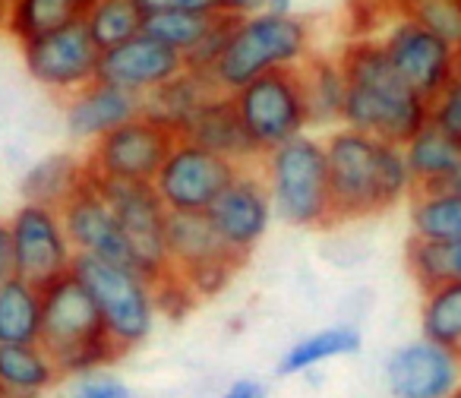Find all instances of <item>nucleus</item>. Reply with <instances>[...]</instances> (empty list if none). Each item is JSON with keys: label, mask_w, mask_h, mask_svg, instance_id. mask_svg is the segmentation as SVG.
<instances>
[{"label": "nucleus", "mask_w": 461, "mask_h": 398, "mask_svg": "<svg viewBox=\"0 0 461 398\" xmlns=\"http://www.w3.org/2000/svg\"><path fill=\"white\" fill-rule=\"evenodd\" d=\"M461 383V354L417 339L385 360V385L392 398H448Z\"/></svg>", "instance_id": "obj_16"}, {"label": "nucleus", "mask_w": 461, "mask_h": 398, "mask_svg": "<svg viewBox=\"0 0 461 398\" xmlns=\"http://www.w3.org/2000/svg\"><path fill=\"white\" fill-rule=\"evenodd\" d=\"M253 149L263 158L269 149L294 140L310 130L307 102H303L301 67L297 70H272L250 79L230 92Z\"/></svg>", "instance_id": "obj_7"}, {"label": "nucleus", "mask_w": 461, "mask_h": 398, "mask_svg": "<svg viewBox=\"0 0 461 398\" xmlns=\"http://www.w3.org/2000/svg\"><path fill=\"white\" fill-rule=\"evenodd\" d=\"M0 398H10V395H4V392H0Z\"/></svg>", "instance_id": "obj_49"}, {"label": "nucleus", "mask_w": 461, "mask_h": 398, "mask_svg": "<svg viewBox=\"0 0 461 398\" xmlns=\"http://www.w3.org/2000/svg\"><path fill=\"white\" fill-rule=\"evenodd\" d=\"M20 48L29 79H35L41 89L54 92V95L67 98L89 86L92 79H98L102 48L95 45L83 20L20 41Z\"/></svg>", "instance_id": "obj_12"}, {"label": "nucleus", "mask_w": 461, "mask_h": 398, "mask_svg": "<svg viewBox=\"0 0 461 398\" xmlns=\"http://www.w3.org/2000/svg\"><path fill=\"white\" fill-rule=\"evenodd\" d=\"M60 219H64V231L77 253L133 266L127 238L92 177L60 206Z\"/></svg>", "instance_id": "obj_17"}, {"label": "nucleus", "mask_w": 461, "mask_h": 398, "mask_svg": "<svg viewBox=\"0 0 461 398\" xmlns=\"http://www.w3.org/2000/svg\"><path fill=\"white\" fill-rule=\"evenodd\" d=\"M70 398H130V389L114 376H98L95 373H83L77 376L70 389Z\"/></svg>", "instance_id": "obj_38"}, {"label": "nucleus", "mask_w": 461, "mask_h": 398, "mask_svg": "<svg viewBox=\"0 0 461 398\" xmlns=\"http://www.w3.org/2000/svg\"><path fill=\"white\" fill-rule=\"evenodd\" d=\"M448 398H461V383L455 385V392H452V395H448Z\"/></svg>", "instance_id": "obj_47"}, {"label": "nucleus", "mask_w": 461, "mask_h": 398, "mask_svg": "<svg viewBox=\"0 0 461 398\" xmlns=\"http://www.w3.org/2000/svg\"><path fill=\"white\" fill-rule=\"evenodd\" d=\"M221 398H266V389L259 383H253V379H240V383L230 385Z\"/></svg>", "instance_id": "obj_42"}, {"label": "nucleus", "mask_w": 461, "mask_h": 398, "mask_svg": "<svg viewBox=\"0 0 461 398\" xmlns=\"http://www.w3.org/2000/svg\"><path fill=\"white\" fill-rule=\"evenodd\" d=\"M218 4H221L224 16H230V20H244V16L263 14L269 0H218Z\"/></svg>", "instance_id": "obj_41"}, {"label": "nucleus", "mask_w": 461, "mask_h": 398, "mask_svg": "<svg viewBox=\"0 0 461 398\" xmlns=\"http://www.w3.org/2000/svg\"><path fill=\"white\" fill-rule=\"evenodd\" d=\"M303 102H307L310 127L332 130L341 127V111L348 98V77L339 54H310L301 64Z\"/></svg>", "instance_id": "obj_22"}, {"label": "nucleus", "mask_w": 461, "mask_h": 398, "mask_svg": "<svg viewBox=\"0 0 461 398\" xmlns=\"http://www.w3.org/2000/svg\"><path fill=\"white\" fill-rule=\"evenodd\" d=\"M184 136H190L193 142L212 149L215 155H224L234 165H257L259 152L253 149L250 136H247L240 114L234 108V98L228 92H215L209 102L203 104L196 117H193L190 130Z\"/></svg>", "instance_id": "obj_21"}, {"label": "nucleus", "mask_w": 461, "mask_h": 398, "mask_svg": "<svg viewBox=\"0 0 461 398\" xmlns=\"http://www.w3.org/2000/svg\"><path fill=\"white\" fill-rule=\"evenodd\" d=\"M402 149L417 190H436L461 165V142H455L446 130L433 127L429 121L408 142H402Z\"/></svg>", "instance_id": "obj_25"}, {"label": "nucleus", "mask_w": 461, "mask_h": 398, "mask_svg": "<svg viewBox=\"0 0 461 398\" xmlns=\"http://www.w3.org/2000/svg\"><path fill=\"white\" fill-rule=\"evenodd\" d=\"M174 136L152 123L149 117L136 114L133 121L108 130L89 142L86 167L98 180H142L152 184L165 155L171 152Z\"/></svg>", "instance_id": "obj_13"}, {"label": "nucleus", "mask_w": 461, "mask_h": 398, "mask_svg": "<svg viewBox=\"0 0 461 398\" xmlns=\"http://www.w3.org/2000/svg\"><path fill=\"white\" fill-rule=\"evenodd\" d=\"M313 54V29L301 14H253L234 20L209 77L218 92H234L272 70H297Z\"/></svg>", "instance_id": "obj_4"}, {"label": "nucleus", "mask_w": 461, "mask_h": 398, "mask_svg": "<svg viewBox=\"0 0 461 398\" xmlns=\"http://www.w3.org/2000/svg\"><path fill=\"white\" fill-rule=\"evenodd\" d=\"M392 4H395V7H398V10H402V7H404V4H408V0H392Z\"/></svg>", "instance_id": "obj_48"}, {"label": "nucleus", "mask_w": 461, "mask_h": 398, "mask_svg": "<svg viewBox=\"0 0 461 398\" xmlns=\"http://www.w3.org/2000/svg\"><path fill=\"white\" fill-rule=\"evenodd\" d=\"M332 222H360L408 203L414 174L398 142L376 140L351 127H332L326 140Z\"/></svg>", "instance_id": "obj_1"}, {"label": "nucleus", "mask_w": 461, "mask_h": 398, "mask_svg": "<svg viewBox=\"0 0 461 398\" xmlns=\"http://www.w3.org/2000/svg\"><path fill=\"white\" fill-rule=\"evenodd\" d=\"M10 4H14V0H0V29H4V23H7V14H10Z\"/></svg>", "instance_id": "obj_45"}, {"label": "nucleus", "mask_w": 461, "mask_h": 398, "mask_svg": "<svg viewBox=\"0 0 461 398\" xmlns=\"http://www.w3.org/2000/svg\"><path fill=\"white\" fill-rule=\"evenodd\" d=\"M238 171L240 165L228 161L224 155H215L190 136H177L152 186L167 213H205Z\"/></svg>", "instance_id": "obj_11"}, {"label": "nucleus", "mask_w": 461, "mask_h": 398, "mask_svg": "<svg viewBox=\"0 0 461 398\" xmlns=\"http://www.w3.org/2000/svg\"><path fill=\"white\" fill-rule=\"evenodd\" d=\"M364 339L354 326H329L320 329V332L307 335L297 345H291L285 351L282 364H278V373L282 376H297V373H307L313 366H322L335 357H354L360 351Z\"/></svg>", "instance_id": "obj_27"}, {"label": "nucleus", "mask_w": 461, "mask_h": 398, "mask_svg": "<svg viewBox=\"0 0 461 398\" xmlns=\"http://www.w3.org/2000/svg\"><path fill=\"white\" fill-rule=\"evenodd\" d=\"M402 10L442 41L461 45V0H408Z\"/></svg>", "instance_id": "obj_34"}, {"label": "nucleus", "mask_w": 461, "mask_h": 398, "mask_svg": "<svg viewBox=\"0 0 461 398\" xmlns=\"http://www.w3.org/2000/svg\"><path fill=\"white\" fill-rule=\"evenodd\" d=\"M455 60H458V77H461V45L455 48Z\"/></svg>", "instance_id": "obj_46"}, {"label": "nucleus", "mask_w": 461, "mask_h": 398, "mask_svg": "<svg viewBox=\"0 0 461 398\" xmlns=\"http://www.w3.org/2000/svg\"><path fill=\"white\" fill-rule=\"evenodd\" d=\"M230 29H234V20H230V16H224V14H215V20H212V26L205 29L203 39H199L196 45L184 54V64L193 67V70L209 73L212 64L218 60V54H221L224 41H228Z\"/></svg>", "instance_id": "obj_36"}, {"label": "nucleus", "mask_w": 461, "mask_h": 398, "mask_svg": "<svg viewBox=\"0 0 461 398\" xmlns=\"http://www.w3.org/2000/svg\"><path fill=\"white\" fill-rule=\"evenodd\" d=\"M83 23L95 39V45L104 51V48H114L142 32L146 14L136 7V0H92Z\"/></svg>", "instance_id": "obj_32"}, {"label": "nucleus", "mask_w": 461, "mask_h": 398, "mask_svg": "<svg viewBox=\"0 0 461 398\" xmlns=\"http://www.w3.org/2000/svg\"><path fill=\"white\" fill-rule=\"evenodd\" d=\"M92 180L102 190L104 203L111 206L123 238H127L133 266L152 282L161 278L171 269V259H167V215L171 213L155 193V186L142 184V180Z\"/></svg>", "instance_id": "obj_8"}, {"label": "nucleus", "mask_w": 461, "mask_h": 398, "mask_svg": "<svg viewBox=\"0 0 461 398\" xmlns=\"http://www.w3.org/2000/svg\"><path fill=\"white\" fill-rule=\"evenodd\" d=\"M60 379L51 354L32 345H7L0 341V392L10 398H41Z\"/></svg>", "instance_id": "obj_24"}, {"label": "nucleus", "mask_w": 461, "mask_h": 398, "mask_svg": "<svg viewBox=\"0 0 461 398\" xmlns=\"http://www.w3.org/2000/svg\"><path fill=\"white\" fill-rule=\"evenodd\" d=\"M16 276V257H14V234L10 222H0V282Z\"/></svg>", "instance_id": "obj_40"}, {"label": "nucleus", "mask_w": 461, "mask_h": 398, "mask_svg": "<svg viewBox=\"0 0 461 398\" xmlns=\"http://www.w3.org/2000/svg\"><path fill=\"white\" fill-rule=\"evenodd\" d=\"M436 190H455V193H461V165L455 167V171L446 177V184H442V186H436Z\"/></svg>", "instance_id": "obj_44"}, {"label": "nucleus", "mask_w": 461, "mask_h": 398, "mask_svg": "<svg viewBox=\"0 0 461 398\" xmlns=\"http://www.w3.org/2000/svg\"><path fill=\"white\" fill-rule=\"evenodd\" d=\"M339 60L348 77L341 127L402 146L429 121V102L392 70L376 35H354L339 51Z\"/></svg>", "instance_id": "obj_2"}, {"label": "nucleus", "mask_w": 461, "mask_h": 398, "mask_svg": "<svg viewBox=\"0 0 461 398\" xmlns=\"http://www.w3.org/2000/svg\"><path fill=\"white\" fill-rule=\"evenodd\" d=\"M89 4L92 0H14L4 29L16 41H26L41 32L67 26V23L83 20Z\"/></svg>", "instance_id": "obj_29"}, {"label": "nucleus", "mask_w": 461, "mask_h": 398, "mask_svg": "<svg viewBox=\"0 0 461 398\" xmlns=\"http://www.w3.org/2000/svg\"><path fill=\"white\" fill-rule=\"evenodd\" d=\"M272 199V213L291 228H322L332 222V190H329L326 142L313 133H301L269 149L257 161Z\"/></svg>", "instance_id": "obj_5"}, {"label": "nucleus", "mask_w": 461, "mask_h": 398, "mask_svg": "<svg viewBox=\"0 0 461 398\" xmlns=\"http://www.w3.org/2000/svg\"><path fill=\"white\" fill-rule=\"evenodd\" d=\"M420 332L423 339L461 354V282L423 291Z\"/></svg>", "instance_id": "obj_30"}, {"label": "nucleus", "mask_w": 461, "mask_h": 398, "mask_svg": "<svg viewBox=\"0 0 461 398\" xmlns=\"http://www.w3.org/2000/svg\"><path fill=\"white\" fill-rule=\"evenodd\" d=\"M205 219L212 222L215 234L221 238V244L238 257H250V250L266 238L272 219V199L266 190V180L259 174L257 165H244L234 180L224 186L215 196L209 209H205Z\"/></svg>", "instance_id": "obj_15"}, {"label": "nucleus", "mask_w": 461, "mask_h": 398, "mask_svg": "<svg viewBox=\"0 0 461 398\" xmlns=\"http://www.w3.org/2000/svg\"><path fill=\"white\" fill-rule=\"evenodd\" d=\"M142 111L140 95L111 86L104 79H92L89 86L67 95L64 104V127L77 142H95L108 130L133 121Z\"/></svg>", "instance_id": "obj_19"}, {"label": "nucleus", "mask_w": 461, "mask_h": 398, "mask_svg": "<svg viewBox=\"0 0 461 398\" xmlns=\"http://www.w3.org/2000/svg\"><path fill=\"white\" fill-rule=\"evenodd\" d=\"M142 14H165V10H186V14H221L218 0H136Z\"/></svg>", "instance_id": "obj_39"}, {"label": "nucleus", "mask_w": 461, "mask_h": 398, "mask_svg": "<svg viewBox=\"0 0 461 398\" xmlns=\"http://www.w3.org/2000/svg\"><path fill=\"white\" fill-rule=\"evenodd\" d=\"M376 41L383 45L392 70L411 86L420 98L433 102L455 77H458V60L455 45L442 41L417 20H411L404 10H395L389 20L379 26Z\"/></svg>", "instance_id": "obj_9"}, {"label": "nucleus", "mask_w": 461, "mask_h": 398, "mask_svg": "<svg viewBox=\"0 0 461 398\" xmlns=\"http://www.w3.org/2000/svg\"><path fill=\"white\" fill-rule=\"evenodd\" d=\"M177 70H184V54L161 45L149 32H136L121 45L104 48L102 60H98V79L121 86L140 98L165 79H171Z\"/></svg>", "instance_id": "obj_18"}, {"label": "nucleus", "mask_w": 461, "mask_h": 398, "mask_svg": "<svg viewBox=\"0 0 461 398\" xmlns=\"http://www.w3.org/2000/svg\"><path fill=\"white\" fill-rule=\"evenodd\" d=\"M10 234H14V257L20 278L45 288L54 278L73 272L77 250L64 231L60 209L23 203L10 219Z\"/></svg>", "instance_id": "obj_14"}, {"label": "nucleus", "mask_w": 461, "mask_h": 398, "mask_svg": "<svg viewBox=\"0 0 461 398\" xmlns=\"http://www.w3.org/2000/svg\"><path fill=\"white\" fill-rule=\"evenodd\" d=\"M411 203V234L423 240H461V193L417 190Z\"/></svg>", "instance_id": "obj_28"}, {"label": "nucleus", "mask_w": 461, "mask_h": 398, "mask_svg": "<svg viewBox=\"0 0 461 398\" xmlns=\"http://www.w3.org/2000/svg\"><path fill=\"white\" fill-rule=\"evenodd\" d=\"M41 339V288L14 276L0 282V341L32 345Z\"/></svg>", "instance_id": "obj_26"}, {"label": "nucleus", "mask_w": 461, "mask_h": 398, "mask_svg": "<svg viewBox=\"0 0 461 398\" xmlns=\"http://www.w3.org/2000/svg\"><path fill=\"white\" fill-rule=\"evenodd\" d=\"M212 20H215V14L165 10V14H149L146 23H142V32H149L152 39H158L161 45L174 48V51L186 54L205 35V29L212 26Z\"/></svg>", "instance_id": "obj_33"}, {"label": "nucleus", "mask_w": 461, "mask_h": 398, "mask_svg": "<svg viewBox=\"0 0 461 398\" xmlns=\"http://www.w3.org/2000/svg\"><path fill=\"white\" fill-rule=\"evenodd\" d=\"M41 348L51 354L60 376H83L121 357V348L104 332L102 313L73 272L41 288Z\"/></svg>", "instance_id": "obj_3"}, {"label": "nucleus", "mask_w": 461, "mask_h": 398, "mask_svg": "<svg viewBox=\"0 0 461 398\" xmlns=\"http://www.w3.org/2000/svg\"><path fill=\"white\" fill-rule=\"evenodd\" d=\"M429 123L446 130L455 142H461V77H455L452 83L429 102Z\"/></svg>", "instance_id": "obj_37"}, {"label": "nucleus", "mask_w": 461, "mask_h": 398, "mask_svg": "<svg viewBox=\"0 0 461 398\" xmlns=\"http://www.w3.org/2000/svg\"><path fill=\"white\" fill-rule=\"evenodd\" d=\"M215 83H212L209 73L193 70L184 64V70H177L171 79H165L161 86H155L152 92L140 98L142 102V117H149L152 123H158L161 130L177 140L190 130L193 117L203 111V104L215 95Z\"/></svg>", "instance_id": "obj_20"}, {"label": "nucleus", "mask_w": 461, "mask_h": 398, "mask_svg": "<svg viewBox=\"0 0 461 398\" xmlns=\"http://www.w3.org/2000/svg\"><path fill=\"white\" fill-rule=\"evenodd\" d=\"M152 291H155V310H158L161 316H167V320H184L199 301V297L193 294L190 285H186L174 269H167L161 278H155Z\"/></svg>", "instance_id": "obj_35"}, {"label": "nucleus", "mask_w": 461, "mask_h": 398, "mask_svg": "<svg viewBox=\"0 0 461 398\" xmlns=\"http://www.w3.org/2000/svg\"><path fill=\"white\" fill-rule=\"evenodd\" d=\"M73 276L92 294L102 313L104 332L121 351H130L149 339V332L155 329V316H158L152 278L142 276L130 263H111V259L86 257V253H77L73 259Z\"/></svg>", "instance_id": "obj_6"}, {"label": "nucleus", "mask_w": 461, "mask_h": 398, "mask_svg": "<svg viewBox=\"0 0 461 398\" xmlns=\"http://www.w3.org/2000/svg\"><path fill=\"white\" fill-rule=\"evenodd\" d=\"M86 180H89L86 155L51 152V155H41L39 161H32L23 171L20 196L23 203H41V206L60 209Z\"/></svg>", "instance_id": "obj_23"}, {"label": "nucleus", "mask_w": 461, "mask_h": 398, "mask_svg": "<svg viewBox=\"0 0 461 398\" xmlns=\"http://www.w3.org/2000/svg\"><path fill=\"white\" fill-rule=\"evenodd\" d=\"M408 269L423 291L448 282H461V240H423L411 238Z\"/></svg>", "instance_id": "obj_31"}, {"label": "nucleus", "mask_w": 461, "mask_h": 398, "mask_svg": "<svg viewBox=\"0 0 461 398\" xmlns=\"http://www.w3.org/2000/svg\"><path fill=\"white\" fill-rule=\"evenodd\" d=\"M167 259L199 301L221 294L234 272L244 266V257L230 253L221 244L205 213L167 215Z\"/></svg>", "instance_id": "obj_10"}, {"label": "nucleus", "mask_w": 461, "mask_h": 398, "mask_svg": "<svg viewBox=\"0 0 461 398\" xmlns=\"http://www.w3.org/2000/svg\"><path fill=\"white\" fill-rule=\"evenodd\" d=\"M266 14H278V16L297 14V10H294V0H269V4H266Z\"/></svg>", "instance_id": "obj_43"}]
</instances>
